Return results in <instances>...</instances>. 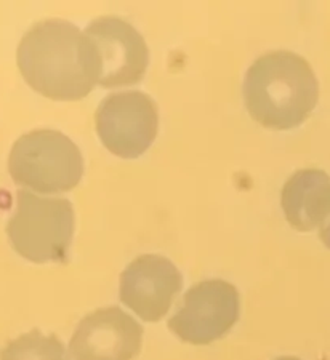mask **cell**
<instances>
[{
    "instance_id": "4fadbf2b",
    "label": "cell",
    "mask_w": 330,
    "mask_h": 360,
    "mask_svg": "<svg viewBox=\"0 0 330 360\" xmlns=\"http://www.w3.org/2000/svg\"><path fill=\"white\" fill-rule=\"evenodd\" d=\"M276 360H302V359L292 357V356H284V357H279V359H276Z\"/></svg>"
},
{
    "instance_id": "6da1fadb",
    "label": "cell",
    "mask_w": 330,
    "mask_h": 360,
    "mask_svg": "<svg viewBox=\"0 0 330 360\" xmlns=\"http://www.w3.org/2000/svg\"><path fill=\"white\" fill-rule=\"evenodd\" d=\"M16 61L26 82L51 100H80L100 80L95 45L65 20L34 25L21 39Z\"/></svg>"
},
{
    "instance_id": "3957f363",
    "label": "cell",
    "mask_w": 330,
    "mask_h": 360,
    "mask_svg": "<svg viewBox=\"0 0 330 360\" xmlns=\"http://www.w3.org/2000/svg\"><path fill=\"white\" fill-rule=\"evenodd\" d=\"M8 170L16 184L40 194H60L82 179L84 160L72 139L61 131L36 130L16 139Z\"/></svg>"
},
{
    "instance_id": "5b68a950",
    "label": "cell",
    "mask_w": 330,
    "mask_h": 360,
    "mask_svg": "<svg viewBox=\"0 0 330 360\" xmlns=\"http://www.w3.org/2000/svg\"><path fill=\"white\" fill-rule=\"evenodd\" d=\"M241 301L234 285L212 278L191 287L179 301L169 328L189 345H210L239 321Z\"/></svg>"
},
{
    "instance_id": "9c48e42d",
    "label": "cell",
    "mask_w": 330,
    "mask_h": 360,
    "mask_svg": "<svg viewBox=\"0 0 330 360\" xmlns=\"http://www.w3.org/2000/svg\"><path fill=\"white\" fill-rule=\"evenodd\" d=\"M183 277L170 259L143 255L120 276V301L146 322H158L182 292Z\"/></svg>"
},
{
    "instance_id": "52a82bcc",
    "label": "cell",
    "mask_w": 330,
    "mask_h": 360,
    "mask_svg": "<svg viewBox=\"0 0 330 360\" xmlns=\"http://www.w3.org/2000/svg\"><path fill=\"white\" fill-rule=\"evenodd\" d=\"M85 36L95 45L101 86L133 85L144 77L149 50L141 34L129 22L118 16H101L87 26Z\"/></svg>"
},
{
    "instance_id": "8992f818",
    "label": "cell",
    "mask_w": 330,
    "mask_h": 360,
    "mask_svg": "<svg viewBox=\"0 0 330 360\" xmlns=\"http://www.w3.org/2000/svg\"><path fill=\"white\" fill-rule=\"evenodd\" d=\"M95 122L104 148L119 158L137 159L156 139L159 114L146 93L119 91L100 103Z\"/></svg>"
},
{
    "instance_id": "7a4b0ae2",
    "label": "cell",
    "mask_w": 330,
    "mask_h": 360,
    "mask_svg": "<svg viewBox=\"0 0 330 360\" xmlns=\"http://www.w3.org/2000/svg\"><path fill=\"white\" fill-rule=\"evenodd\" d=\"M319 84L310 63L292 51H271L248 68L244 100L252 117L268 129L302 125L315 111Z\"/></svg>"
},
{
    "instance_id": "ba28073f",
    "label": "cell",
    "mask_w": 330,
    "mask_h": 360,
    "mask_svg": "<svg viewBox=\"0 0 330 360\" xmlns=\"http://www.w3.org/2000/svg\"><path fill=\"white\" fill-rule=\"evenodd\" d=\"M143 327L118 306L103 307L77 325L69 354L72 360H132L141 349Z\"/></svg>"
},
{
    "instance_id": "7c38bea8",
    "label": "cell",
    "mask_w": 330,
    "mask_h": 360,
    "mask_svg": "<svg viewBox=\"0 0 330 360\" xmlns=\"http://www.w3.org/2000/svg\"><path fill=\"white\" fill-rule=\"evenodd\" d=\"M319 237H321V240L326 243V247L330 248V214H329V218L326 219V221H324V224L321 226Z\"/></svg>"
},
{
    "instance_id": "277c9868",
    "label": "cell",
    "mask_w": 330,
    "mask_h": 360,
    "mask_svg": "<svg viewBox=\"0 0 330 360\" xmlns=\"http://www.w3.org/2000/svg\"><path fill=\"white\" fill-rule=\"evenodd\" d=\"M7 234L15 252L32 263L65 261L74 234L72 203L21 189Z\"/></svg>"
},
{
    "instance_id": "30bf717a",
    "label": "cell",
    "mask_w": 330,
    "mask_h": 360,
    "mask_svg": "<svg viewBox=\"0 0 330 360\" xmlns=\"http://www.w3.org/2000/svg\"><path fill=\"white\" fill-rule=\"evenodd\" d=\"M282 210L298 231L322 226L330 214V178L326 172L308 168L288 178L282 188Z\"/></svg>"
},
{
    "instance_id": "8fae6325",
    "label": "cell",
    "mask_w": 330,
    "mask_h": 360,
    "mask_svg": "<svg viewBox=\"0 0 330 360\" xmlns=\"http://www.w3.org/2000/svg\"><path fill=\"white\" fill-rule=\"evenodd\" d=\"M0 360H71L63 342L39 330L18 336L0 351Z\"/></svg>"
}]
</instances>
